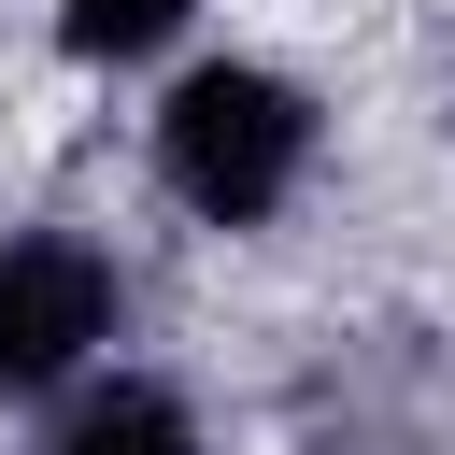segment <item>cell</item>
<instances>
[{
  "label": "cell",
  "instance_id": "obj_3",
  "mask_svg": "<svg viewBox=\"0 0 455 455\" xmlns=\"http://www.w3.org/2000/svg\"><path fill=\"white\" fill-rule=\"evenodd\" d=\"M43 455H199V412L156 370H100V384H71V412H57Z\"/></svg>",
  "mask_w": 455,
  "mask_h": 455
},
{
  "label": "cell",
  "instance_id": "obj_1",
  "mask_svg": "<svg viewBox=\"0 0 455 455\" xmlns=\"http://www.w3.org/2000/svg\"><path fill=\"white\" fill-rule=\"evenodd\" d=\"M313 85H284L270 57H199L171 100H156V185L199 213V228H270L299 185H313Z\"/></svg>",
  "mask_w": 455,
  "mask_h": 455
},
{
  "label": "cell",
  "instance_id": "obj_4",
  "mask_svg": "<svg viewBox=\"0 0 455 455\" xmlns=\"http://www.w3.org/2000/svg\"><path fill=\"white\" fill-rule=\"evenodd\" d=\"M185 14H199V0H57V57H85V71H142L156 43H185Z\"/></svg>",
  "mask_w": 455,
  "mask_h": 455
},
{
  "label": "cell",
  "instance_id": "obj_2",
  "mask_svg": "<svg viewBox=\"0 0 455 455\" xmlns=\"http://www.w3.org/2000/svg\"><path fill=\"white\" fill-rule=\"evenodd\" d=\"M128 327V270L85 228H14L0 242V398H57L114 355Z\"/></svg>",
  "mask_w": 455,
  "mask_h": 455
}]
</instances>
